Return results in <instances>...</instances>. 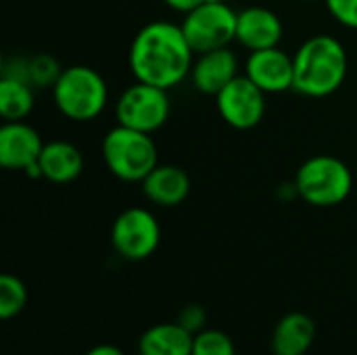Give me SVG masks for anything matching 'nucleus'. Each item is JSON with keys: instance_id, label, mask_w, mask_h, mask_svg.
I'll use <instances>...</instances> for the list:
<instances>
[{"instance_id": "6e6552de", "label": "nucleus", "mask_w": 357, "mask_h": 355, "mask_svg": "<svg viewBox=\"0 0 357 355\" xmlns=\"http://www.w3.org/2000/svg\"><path fill=\"white\" fill-rule=\"evenodd\" d=\"M161 241V228L157 218L142 207H130L117 216L111 228L113 249L130 259L140 262L151 257Z\"/></svg>"}, {"instance_id": "4468645a", "label": "nucleus", "mask_w": 357, "mask_h": 355, "mask_svg": "<svg viewBox=\"0 0 357 355\" xmlns=\"http://www.w3.org/2000/svg\"><path fill=\"white\" fill-rule=\"evenodd\" d=\"M140 184L144 197L161 207H176L190 192V178L178 165H157Z\"/></svg>"}, {"instance_id": "0eeeda50", "label": "nucleus", "mask_w": 357, "mask_h": 355, "mask_svg": "<svg viewBox=\"0 0 357 355\" xmlns=\"http://www.w3.org/2000/svg\"><path fill=\"white\" fill-rule=\"evenodd\" d=\"M169 109L167 90L144 82H136L134 86L126 88L115 105L117 121L121 126L146 134H153L167 121Z\"/></svg>"}, {"instance_id": "2eb2a0df", "label": "nucleus", "mask_w": 357, "mask_h": 355, "mask_svg": "<svg viewBox=\"0 0 357 355\" xmlns=\"http://www.w3.org/2000/svg\"><path fill=\"white\" fill-rule=\"evenodd\" d=\"M38 169L40 178L54 184H67L84 172V157L75 144L65 140H52L44 144L38 159Z\"/></svg>"}, {"instance_id": "ddd939ff", "label": "nucleus", "mask_w": 357, "mask_h": 355, "mask_svg": "<svg viewBox=\"0 0 357 355\" xmlns=\"http://www.w3.org/2000/svg\"><path fill=\"white\" fill-rule=\"evenodd\" d=\"M280 38H282V21L274 10L264 6H251L238 13L236 40L251 52L278 46Z\"/></svg>"}, {"instance_id": "dca6fc26", "label": "nucleus", "mask_w": 357, "mask_h": 355, "mask_svg": "<svg viewBox=\"0 0 357 355\" xmlns=\"http://www.w3.org/2000/svg\"><path fill=\"white\" fill-rule=\"evenodd\" d=\"M316 322L303 312H291L274 328L272 352L274 355H305L316 341Z\"/></svg>"}, {"instance_id": "f257e3e1", "label": "nucleus", "mask_w": 357, "mask_h": 355, "mask_svg": "<svg viewBox=\"0 0 357 355\" xmlns=\"http://www.w3.org/2000/svg\"><path fill=\"white\" fill-rule=\"evenodd\" d=\"M192 54L182 25L153 21L144 25L130 48V69L136 82L169 90L192 69Z\"/></svg>"}, {"instance_id": "4be33fe9", "label": "nucleus", "mask_w": 357, "mask_h": 355, "mask_svg": "<svg viewBox=\"0 0 357 355\" xmlns=\"http://www.w3.org/2000/svg\"><path fill=\"white\" fill-rule=\"evenodd\" d=\"M326 6L341 25L357 29V0H326Z\"/></svg>"}, {"instance_id": "393cba45", "label": "nucleus", "mask_w": 357, "mask_h": 355, "mask_svg": "<svg viewBox=\"0 0 357 355\" xmlns=\"http://www.w3.org/2000/svg\"><path fill=\"white\" fill-rule=\"evenodd\" d=\"M86 355H126L119 347H115V345H109V343H102V345H96V347H92L90 352Z\"/></svg>"}, {"instance_id": "b1692460", "label": "nucleus", "mask_w": 357, "mask_h": 355, "mask_svg": "<svg viewBox=\"0 0 357 355\" xmlns=\"http://www.w3.org/2000/svg\"><path fill=\"white\" fill-rule=\"evenodd\" d=\"M167 6H172L174 10H180V13H190L192 8H197V6H201V4H205L207 0H163Z\"/></svg>"}, {"instance_id": "9b49d317", "label": "nucleus", "mask_w": 357, "mask_h": 355, "mask_svg": "<svg viewBox=\"0 0 357 355\" xmlns=\"http://www.w3.org/2000/svg\"><path fill=\"white\" fill-rule=\"evenodd\" d=\"M44 142L23 121H6L0 128V165L4 169H29L38 163Z\"/></svg>"}, {"instance_id": "9d476101", "label": "nucleus", "mask_w": 357, "mask_h": 355, "mask_svg": "<svg viewBox=\"0 0 357 355\" xmlns=\"http://www.w3.org/2000/svg\"><path fill=\"white\" fill-rule=\"evenodd\" d=\"M245 75L266 94L287 92L295 84V61L278 46L253 50L245 65Z\"/></svg>"}, {"instance_id": "5701e85b", "label": "nucleus", "mask_w": 357, "mask_h": 355, "mask_svg": "<svg viewBox=\"0 0 357 355\" xmlns=\"http://www.w3.org/2000/svg\"><path fill=\"white\" fill-rule=\"evenodd\" d=\"M184 328H188L192 335H197V333H201L203 328H205V322H207V318H205V310L203 308H199V305H188V308H184L182 310V314H180V320H178Z\"/></svg>"}, {"instance_id": "a878e982", "label": "nucleus", "mask_w": 357, "mask_h": 355, "mask_svg": "<svg viewBox=\"0 0 357 355\" xmlns=\"http://www.w3.org/2000/svg\"><path fill=\"white\" fill-rule=\"evenodd\" d=\"M305 2H314V0H305Z\"/></svg>"}, {"instance_id": "a211bd4d", "label": "nucleus", "mask_w": 357, "mask_h": 355, "mask_svg": "<svg viewBox=\"0 0 357 355\" xmlns=\"http://www.w3.org/2000/svg\"><path fill=\"white\" fill-rule=\"evenodd\" d=\"M33 109V92L29 82L2 75L0 80V115L4 121H23Z\"/></svg>"}, {"instance_id": "1a4fd4ad", "label": "nucleus", "mask_w": 357, "mask_h": 355, "mask_svg": "<svg viewBox=\"0 0 357 355\" xmlns=\"http://www.w3.org/2000/svg\"><path fill=\"white\" fill-rule=\"evenodd\" d=\"M215 100L222 119L236 130H251L266 115V92L247 75L234 77Z\"/></svg>"}, {"instance_id": "f03ea898", "label": "nucleus", "mask_w": 357, "mask_h": 355, "mask_svg": "<svg viewBox=\"0 0 357 355\" xmlns=\"http://www.w3.org/2000/svg\"><path fill=\"white\" fill-rule=\"evenodd\" d=\"M295 61V84L303 96L324 98L341 88L347 75V52L343 44L326 33L314 36L301 44L293 56Z\"/></svg>"}, {"instance_id": "7ed1b4c3", "label": "nucleus", "mask_w": 357, "mask_h": 355, "mask_svg": "<svg viewBox=\"0 0 357 355\" xmlns=\"http://www.w3.org/2000/svg\"><path fill=\"white\" fill-rule=\"evenodd\" d=\"M56 109L71 121H90L98 117L109 100L102 75L86 65H71L61 71L52 86Z\"/></svg>"}, {"instance_id": "6ab92c4d", "label": "nucleus", "mask_w": 357, "mask_h": 355, "mask_svg": "<svg viewBox=\"0 0 357 355\" xmlns=\"http://www.w3.org/2000/svg\"><path fill=\"white\" fill-rule=\"evenodd\" d=\"M27 303V289L21 278L13 274L0 276V318L13 320L17 318Z\"/></svg>"}, {"instance_id": "412c9836", "label": "nucleus", "mask_w": 357, "mask_h": 355, "mask_svg": "<svg viewBox=\"0 0 357 355\" xmlns=\"http://www.w3.org/2000/svg\"><path fill=\"white\" fill-rule=\"evenodd\" d=\"M61 71L63 69L59 67V63L52 56H48V54H40V56H36L27 65V77H29V82H33L40 88L54 86V82L59 80Z\"/></svg>"}, {"instance_id": "20e7f679", "label": "nucleus", "mask_w": 357, "mask_h": 355, "mask_svg": "<svg viewBox=\"0 0 357 355\" xmlns=\"http://www.w3.org/2000/svg\"><path fill=\"white\" fill-rule=\"evenodd\" d=\"M102 159L109 172L123 182H142L157 165V146L146 132L117 126L102 140Z\"/></svg>"}, {"instance_id": "f3484780", "label": "nucleus", "mask_w": 357, "mask_h": 355, "mask_svg": "<svg viewBox=\"0 0 357 355\" xmlns=\"http://www.w3.org/2000/svg\"><path fill=\"white\" fill-rule=\"evenodd\" d=\"M195 335L180 322H163L146 328L138 341V355H192Z\"/></svg>"}, {"instance_id": "f8f14e48", "label": "nucleus", "mask_w": 357, "mask_h": 355, "mask_svg": "<svg viewBox=\"0 0 357 355\" xmlns=\"http://www.w3.org/2000/svg\"><path fill=\"white\" fill-rule=\"evenodd\" d=\"M190 77L199 92L218 96L234 77H238V59L228 46L201 52L192 63Z\"/></svg>"}, {"instance_id": "423d86ee", "label": "nucleus", "mask_w": 357, "mask_h": 355, "mask_svg": "<svg viewBox=\"0 0 357 355\" xmlns=\"http://www.w3.org/2000/svg\"><path fill=\"white\" fill-rule=\"evenodd\" d=\"M236 21L234 13L224 0H209L190 13L182 21V31L195 52H207L228 46L236 40Z\"/></svg>"}, {"instance_id": "39448f33", "label": "nucleus", "mask_w": 357, "mask_h": 355, "mask_svg": "<svg viewBox=\"0 0 357 355\" xmlns=\"http://www.w3.org/2000/svg\"><path fill=\"white\" fill-rule=\"evenodd\" d=\"M351 169L331 155H316L307 159L295 178L297 195L314 207H335L351 195Z\"/></svg>"}, {"instance_id": "aec40b11", "label": "nucleus", "mask_w": 357, "mask_h": 355, "mask_svg": "<svg viewBox=\"0 0 357 355\" xmlns=\"http://www.w3.org/2000/svg\"><path fill=\"white\" fill-rule=\"evenodd\" d=\"M192 355H236V349L234 341L226 333L218 328H203L195 335Z\"/></svg>"}]
</instances>
